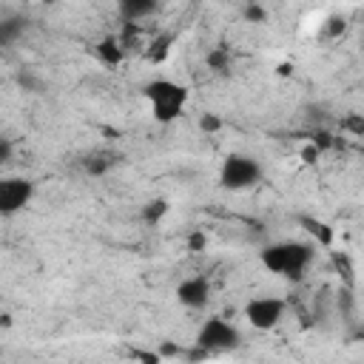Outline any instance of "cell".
<instances>
[{
    "label": "cell",
    "instance_id": "cell-1",
    "mask_svg": "<svg viewBox=\"0 0 364 364\" xmlns=\"http://www.w3.org/2000/svg\"><path fill=\"white\" fill-rule=\"evenodd\" d=\"M313 245H307V242H276V245H267L262 253H259V259H262V264L270 270V273H276V276H284V279H290V282H299L301 276H304V270L310 267V262H313Z\"/></svg>",
    "mask_w": 364,
    "mask_h": 364
},
{
    "label": "cell",
    "instance_id": "cell-2",
    "mask_svg": "<svg viewBox=\"0 0 364 364\" xmlns=\"http://www.w3.org/2000/svg\"><path fill=\"white\" fill-rule=\"evenodd\" d=\"M142 94L151 100V114L156 122H173L182 114L185 100H188V88L173 80H165V77L145 82Z\"/></svg>",
    "mask_w": 364,
    "mask_h": 364
},
{
    "label": "cell",
    "instance_id": "cell-3",
    "mask_svg": "<svg viewBox=\"0 0 364 364\" xmlns=\"http://www.w3.org/2000/svg\"><path fill=\"white\" fill-rule=\"evenodd\" d=\"M259 179H262V165H259V159L250 156V154H230V156L222 162L219 182H222V188H228V191L253 188Z\"/></svg>",
    "mask_w": 364,
    "mask_h": 364
},
{
    "label": "cell",
    "instance_id": "cell-4",
    "mask_svg": "<svg viewBox=\"0 0 364 364\" xmlns=\"http://www.w3.org/2000/svg\"><path fill=\"white\" fill-rule=\"evenodd\" d=\"M196 347H205L208 353H219V350H233L239 347V330L225 321L222 316H213L208 318L199 333H196Z\"/></svg>",
    "mask_w": 364,
    "mask_h": 364
},
{
    "label": "cell",
    "instance_id": "cell-5",
    "mask_svg": "<svg viewBox=\"0 0 364 364\" xmlns=\"http://www.w3.org/2000/svg\"><path fill=\"white\" fill-rule=\"evenodd\" d=\"M34 196V182L23 176H9L0 179V216H14L20 213Z\"/></svg>",
    "mask_w": 364,
    "mask_h": 364
},
{
    "label": "cell",
    "instance_id": "cell-6",
    "mask_svg": "<svg viewBox=\"0 0 364 364\" xmlns=\"http://www.w3.org/2000/svg\"><path fill=\"white\" fill-rule=\"evenodd\" d=\"M282 316H284V301L273 296H259L245 304V318L256 330H273L282 321Z\"/></svg>",
    "mask_w": 364,
    "mask_h": 364
},
{
    "label": "cell",
    "instance_id": "cell-7",
    "mask_svg": "<svg viewBox=\"0 0 364 364\" xmlns=\"http://www.w3.org/2000/svg\"><path fill=\"white\" fill-rule=\"evenodd\" d=\"M176 299L179 304L191 307V310H199L210 301V284L205 276H193V279H185L179 287H176Z\"/></svg>",
    "mask_w": 364,
    "mask_h": 364
},
{
    "label": "cell",
    "instance_id": "cell-8",
    "mask_svg": "<svg viewBox=\"0 0 364 364\" xmlns=\"http://www.w3.org/2000/svg\"><path fill=\"white\" fill-rule=\"evenodd\" d=\"M299 225L321 245V247H333V242H336V230L324 222V219H316V216H307V213H299Z\"/></svg>",
    "mask_w": 364,
    "mask_h": 364
},
{
    "label": "cell",
    "instance_id": "cell-9",
    "mask_svg": "<svg viewBox=\"0 0 364 364\" xmlns=\"http://www.w3.org/2000/svg\"><path fill=\"white\" fill-rule=\"evenodd\" d=\"M94 51H97V60H100L102 65H108V68H117V65L122 63V54H125L119 37H114V34L102 37V40L94 46Z\"/></svg>",
    "mask_w": 364,
    "mask_h": 364
},
{
    "label": "cell",
    "instance_id": "cell-10",
    "mask_svg": "<svg viewBox=\"0 0 364 364\" xmlns=\"http://www.w3.org/2000/svg\"><path fill=\"white\" fill-rule=\"evenodd\" d=\"M117 9L122 14V20L136 23V20L151 17L159 9V0H117Z\"/></svg>",
    "mask_w": 364,
    "mask_h": 364
},
{
    "label": "cell",
    "instance_id": "cell-11",
    "mask_svg": "<svg viewBox=\"0 0 364 364\" xmlns=\"http://www.w3.org/2000/svg\"><path fill=\"white\" fill-rule=\"evenodd\" d=\"M173 34H159V37H154L151 40V46L145 48V60L148 63H154V65H159V63H165L168 60V54H171V48H173Z\"/></svg>",
    "mask_w": 364,
    "mask_h": 364
},
{
    "label": "cell",
    "instance_id": "cell-12",
    "mask_svg": "<svg viewBox=\"0 0 364 364\" xmlns=\"http://www.w3.org/2000/svg\"><path fill=\"white\" fill-rule=\"evenodd\" d=\"M23 31H26V20L23 17H6V20H0V46H11Z\"/></svg>",
    "mask_w": 364,
    "mask_h": 364
},
{
    "label": "cell",
    "instance_id": "cell-13",
    "mask_svg": "<svg viewBox=\"0 0 364 364\" xmlns=\"http://www.w3.org/2000/svg\"><path fill=\"white\" fill-rule=\"evenodd\" d=\"M114 162H117V159H114L111 154H91V156L82 159V168H85V173H91V176H102V173H108V168H111Z\"/></svg>",
    "mask_w": 364,
    "mask_h": 364
},
{
    "label": "cell",
    "instance_id": "cell-14",
    "mask_svg": "<svg viewBox=\"0 0 364 364\" xmlns=\"http://www.w3.org/2000/svg\"><path fill=\"white\" fill-rule=\"evenodd\" d=\"M168 210H171V205H168L165 199H151L148 205H142V213H139V216H142L145 225H159Z\"/></svg>",
    "mask_w": 364,
    "mask_h": 364
},
{
    "label": "cell",
    "instance_id": "cell-15",
    "mask_svg": "<svg viewBox=\"0 0 364 364\" xmlns=\"http://www.w3.org/2000/svg\"><path fill=\"white\" fill-rule=\"evenodd\" d=\"M228 63H230V57H228L225 48H213V51L208 54V68H213V71H225Z\"/></svg>",
    "mask_w": 364,
    "mask_h": 364
},
{
    "label": "cell",
    "instance_id": "cell-16",
    "mask_svg": "<svg viewBox=\"0 0 364 364\" xmlns=\"http://www.w3.org/2000/svg\"><path fill=\"white\" fill-rule=\"evenodd\" d=\"M330 259H333L336 270H338V273H341L347 282H353V267H350V259H347L344 253H338V250H333V256H330Z\"/></svg>",
    "mask_w": 364,
    "mask_h": 364
},
{
    "label": "cell",
    "instance_id": "cell-17",
    "mask_svg": "<svg viewBox=\"0 0 364 364\" xmlns=\"http://www.w3.org/2000/svg\"><path fill=\"white\" fill-rule=\"evenodd\" d=\"M353 136H364V119H361V114H350V117H344V122H341Z\"/></svg>",
    "mask_w": 364,
    "mask_h": 364
},
{
    "label": "cell",
    "instance_id": "cell-18",
    "mask_svg": "<svg viewBox=\"0 0 364 364\" xmlns=\"http://www.w3.org/2000/svg\"><path fill=\"white\" fill-rule=\"evenodd\" d=\"M199 128H202L205 134H216V131L222 128V119H219L216 114H202V119H199Z\"/></svg>",
    "mask_w": 364,
    "mask_h": 364
},
{
    "label": "cell",
    "instance_id": "cell-19",
    "mask_svg": "<svg viewBox=\"0 0 364 364\" xmlns=\"http://www.w3.org/2000/svg\"><path fill=\"white\" fill-rule=\"evenodd\" d=\"M318 151H327V148H333L336 145V139H333V134H327V131H316L313 134V139H310Z\"/></svg>",
    "mask_w": 364,
    "mask_h": 364
},
{
    "label": "cell",
    "instance_id": "cell-20",
    "mask_svg": "<svg viewBox=\"0 0 364 364\" xmlns=\"http://www.w3.org/2000/svg\"><path fill=\"white\" fill-rule=\"evenodd\" d=\"M245 20H250V23H264V20H267V11H264L262 6H256V3H250V6L245 9Z\"/></svg>",
    "mask_w": 364,
    "mask_h": 364
},
{
    "label": "cell",
    "instance_id": "cell-21",
    "mask_svg": "<svg viewBox=\"0 0 364 364\" xmlns=\"http://www.w3.org/2000/svg\"><path fill=\"white\" fill-rule=\"evenodd\" d=\"M299 156H301V162H304V165H316V162H318V156H321V151H318L313 142H307V145L301 148V154H299Z\"/></svg>",
    "mask_w": 364,
    "mask_h": 364
},
{
    "label": "cell",
    "instance_id": "cell-22",
    "mask_svg": "<svg viewBox=\"0 0 364 364\" xmlns=\"http://www.w3.org/2000/svg\"><path fill=\"white\" fill-rule=\"evenodd\" d=\"M188 247H191L193 253H199V250H205V247H208V236H205L202 230H193V233L188 236Z\"/></svg>",
    "mask_w": 364,
    "mask_h": 364
},
{
    "label": "cell",
    "instance_id": "cell-23",
    "mask_svg": "<svg viewBox=\"0 0 364 364\" xmlns=\"http://www.w3.org/2000/svg\"><path fill=\"white\" fill-rule=\"evenodd\" d=\"M131 358H136V361H145V364H159L162 353H151V350H131Z\"/></svg>",
    "mask_w": 364,
    "mask_h": 364
},
{
    "label": "cell",
    "instance_id": "cell-24",
    "mask_svg": "<svg viewBox=\"0 0 364 364\" xmlns=\"http://www.w3.org/2000/svg\"><path fill=\"white\" fill-rule=\"evenodd\" d=\"M17 82L26 88V91H31V94H37V91H43V85H40V80H34L31 74H20L17 77Z\"/></svg>",
    "mask_w": 364,
    "mask_h": 364
},
{
    "label": "cell",
    "instance_id": "cell-25",
    "mask_svg": "<svg viewBox=\"0 0 364 364\" xmlns=\"http://www.w3.org/2000/svg\"><path fill=\"white\" fill-rule=\"evenodd\" d=\"M327 23H330V26H327V31H330V37H338V34L344 31V17H330Z\"/></svg>",
    "mask_w": 364,
    "mask_h": 364
},
{
    "label": "cell",
    "instance_id": "cell-26",
    "mask_svg": "<svg viewBox=\"0 0 364 364\" xmlns=\"http://www.w3.org/2000/svg\"><path fill=\"white\" fill-rule=\"evenodd\" d=\"M11 159V142L6 136H0V165H6Z\"/></svg>",
    "mask_w": 364,
    "mask_h": 364
},
{
    "label": "cell",
    "instance_id": "cell-27",
    "mask_svg": "<svg viewBox=\"0 0 364 364\" xmlns=\"http://www.w3.org/2000/svg\"><path fill=\"white\" fill-rule=\"evenodd\" d=\"M276 71H279L282 77H290V74H293V65H290V63H282V65H279Z\"/></svg>",
    "mask_w": 364,
    "mask_h": 364
},
{
    "label": "cell",
    "instance_id": "cell-28",
    "mask_svg": "<svg viewBox=\"0 0 364 364\" xmlns=\"http://www.w3.org/2000/svg\"><path fill=\"white\" fill-rule=\"evenodd\" d=\"M0 324H3V327H11V316H9V313H0Z\"/></svg>",
    "mask_w": 364,
    "mask_h": 364
},
{
    "label": "cell",
    "instance_id": "cell-29",
    "mask_svg": "<svg viewBox=\"0 0 364 364\" xmlns=\"http://www.w3.org/2000/svg\"><path fill=\"white\" fill-rule=\"evenodd\" d=\"M43 3H48V6H51V3H60V0H43Z\"/></svg>",
    "mask_w": 364,
    "mask_h": 364
},
{
    "label": "cell",
    "instance_id": "cell-30",
    "mask_svg": "<svg viewBox=\"0 0 364 364\" xmlns=\"http://www.w3.org/2000/svg\"><path fill=\"white\" fill-rule=\"evenodd\" d=\"M20 3H31V0H20Z\"/></svg>",
    "mask_w": 364,
    "mask_h": 364
}]
</instances>
